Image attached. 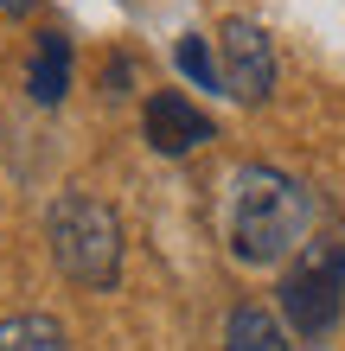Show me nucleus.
<instances>
[{
	"label": "nucleus",
	"instance_id": "f257e3e1",
	"mask_svg": "<svg viewBox=\"0 0 345 351\" xmlns=\"http://www.w3.org/2000/svg\"><path fill=\"white\" fill-rule=\"evenodd\" d=\"M313 230V192L281 167H237L230 179V211L224 243L243 268H275L288 262Z\"/></svg>",
	"mask_w": 345,
	"mask_h": 351
},
{
	"label": "nucleus",
	"instance_id": "f03ea898",
	"mask_svg": "<svg viewBox=\"0 0 345 351\" xmlns=\"http://www.w3.org/2000/svg\"><path fill=\"white\" fill-rule=\"evenodd\" d=\"M51 256L77 287H115L121 275V217L115 204L90 198V192H64L45 217Z\"/></svg>",
	"mask_w": 345,
	"mask_h": 351
},
{
	"label": "nucleus",
	"instance_id": "7ed1b4c3",
	"mask_svg": "<svg viewBox=\"0 0 345 351\" xmlns=\"http://www.w3.org/2000/svg\"><path fill=\"white\" fill-rule=\"evenodd\" d=\"M275 306H281V326L307 345L339 332V319H345V230L307 243V256L281 275Z\"/></svg>",
	"mask_w": 345,
	"mask_h": 351
},
{
	"label": "nucleus",
	"instance_id": "20e7f679",
	"mask_svg": "<svg viewBox=\"0 0 345 351\" xmlns=\"http://www.w3.org/2000/svg\"><path fill=\"white\" fill-rule=\"evenodd\" d=\"M275 45L269 32L256 26V19L230 13L224 26H217V77H224V96L243 102V109H256V102L275 96Z\"/></svg>",
	"mask_w": 345,
	"mask_h": 351
},
{
	"label": "nucleus",
	"instance_id": "39448f33",
	"mask_svg": "<svg viewBox=\"0 0 345 351\" xmlns=\"http://www.w3.org/2000/svg\"><path fill=\"white\" fill-rule=\"evenodd\" d=\"M141 128H147V147H154V154H167V160L192 154V147H205V141L217 134V128H211V115L198 109L192 96H179V90H154V96H147V109H141Z\"/></svg>",
	"mask_w": 345,
	"mask_h": 351
},
{
	"label": "nucleus",
	"instance_id": "423d86ee",
	"mask_svg": "<svg viewBox=\"0 0 345 351\" xmlns=\"http://www.w3.org/2000/svg\"><path fill=\"white\" fill-rule=\"evenodd\" d=\"M26 90H32V102H64V90H71V38L64 32H38Z\"/></svg>",
	"mask_w": 345,
	"mask_h": 351
},
{
	"label": "nucleus",
	"instance_id": "0eeeda50",
	"mask_svg": "<svg viewBox=\"0 0 345 351\" xmlns=\"http://www.w3.org/2000/svg\"><path fill=\"white\" fill-rule=\"evenodd\" d=\"M224 351H294L288 345V326H281V313H269V306L243 300L230 326H224Z\"/></svg>",
	"mask_w": 345,
	"mask_h": 351
},
{
	"label": "nucleus",
	"instance_id": "6e6552de",
	"mask_svg": "<svg viewBox=\"0 0 345 351\" xmlns=\"http://www.w3.org/2000/svg\"><path fill=\"white\" fill-rule=\"evenodd\" d=\"M0 351H71V332L51 313H13L0 319Z\"/></svg>",
	"mask_w": 345,
	"mask_h": 351
},
{
	"label": "nucleus",
	"instance_id": "1a4fd4ad",
	"mask_svg": "<svg viewBox=\"0 0 345 351\" xmlns=\"http://www.w3.org/2000/svg\"><path fill=\"white\" fill-rule=\"evenodd\" d=\"M173 64L186 71L198 90H217V96H224V77H217V58L205 45V32H186V38H179V45H173Z\"/></svg>",
	"mask_w": 345,
	"mask_h": 351
},
{
	"label": "nucleus",
	"instance_id": "9d476101",
	"mask_svg": "<svg viewBox=\"0 0 345 351\" xmlns=\"http://www.w3.org/2000/svg\"><path fill=\"white\" fill-rule=\"evenodd\" d=\"M32 7H38V0H0V13H13V19H26Z\"/></svg>",
	"mask_w": 345,
	"mask_h": 351
}]
</instances>
